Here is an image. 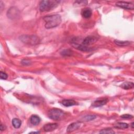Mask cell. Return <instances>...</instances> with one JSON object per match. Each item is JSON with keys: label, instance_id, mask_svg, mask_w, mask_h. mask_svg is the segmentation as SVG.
I'll list each match as a JSON object with an SVG mask.
<instances>
[{"label": "cell", "instance_id": "cell-21", "mask_svg": "<svg viewBox=\"0 0 134 134\" xmlns=\"http://www.w3.org/2000/svg\"><path fill=\"white\" fill-rule=\"evenodd\" d=\"M88 3V1H75L74 4L77 6H84L87 5Z\"/></svg>", "mask_w": 134, "mask_h": 134}, {"label": "cell", "instance_id": "cell-9", "mask_svg": "<svg viewBox=\"0 0 134 134\" xmlns=\"http://www.w3.org/2000/svg\"><path fill=\"white\" fill-rule=\"evenodd\" d=\"M72 46L73 47H74L75 48L79 49L80 50L83 51H91L93 50V48H91L89 47L83 45L82 44H80L78 43H76L75 42H73L72 43Z\"/></svg>", "mask_w": 134, "mask_h": 134}, {"label": "cell", "instance_id": "cell-27", "mask_svg": "<svg viewBox=\"0 0 134 134\" xmlns=\"http://www.w3.org/2000/svg\"><path fill=\"white\" fill-rule=\"evenodd\" d=\"M30 133H39V132L37 131V132H31Z\"/></svg>", "mask_w": 134, "mask_h": 134}, {"label": "cell", "instance_id": "cell-11", "mask_svg": "<svg viewBox=\"0 0 134 134\" xmlns=\"http://www.w3.org/2000/svg\"><path fill=\"white\" fill-rule=\"evenodd\" d=\"M107 101H108V99L106 98L99 99V100H96L93 103L92 106L94 107H100V106L105 105L107 103Z\"/></svg>", "mask_w": 134, "mask_h": 134}, {"label": "cell", "instance_id": "cell-13", "mask_svg": "<svg viewBox=\"0 0 134 134\" xmlns=\"http://www.w3.org/2000/svg\"><path fill=\"white\" fill-rule=\"evenodd\" d=\"M92 14V12L91 9H90V8H87L83 9L81 12L82 16L85 18H90Z\"/></svg>", "mask_w": 134, "mask_h": 134}, {"label": "cell", "instance_id": "cell-3", "mask_svg": "<svg viewBox=\"0 0 134 134\" xmlns=\"http://www.w3.org/2000/svg\"><path fill=\"white\" fill-rule=\"evenodd\" d=\"M19 39L24 43L31 45L37 44L40 42L39 37L34 35H21L19 37Z\"/></svg>", "mask_w": 134, "mask_h": 134}, {"label": "cell", "instance_id": "cell-6", "mask_svg": "<svg viewBox=\"0 0 134 134\" xmlns=\"http://www.w3.org/2000/svg\"><path fill=\"white\" fill-rule=\"evenodd\" d=\"M82 125V123L81 122H73L68 126L66 129V131L68 132H73L79 129L81 127Z\"/></svg>", "mask_w": 134, "mask_h": 134}, {"label": "cell", "instance_id": "cell-26", "mask_svg": "<svg viewBox=\"0 0 134 134\" xmlns=\"http://www.w3.org/2000/svg\"><path fill=\"white\" fill-rule=\"evenodd\" d=\"M131 128H133V122H132V123H131Z\"/></svg>", "mask_w": 134, "mask_h": 134}, {"label": "cell", "instance_id": "cell-5", "mask_svg": "<svg viewBox=\"0 0 134 134\" xmlns=\"http://www.w3.org/2000/svg\"><path fill=\"white\" fill-rule=\"evenodd\" d=\"M116 4L117 6L124 9L131 10L134 9V4L132 3L127 2H118Z\"/></svg>", "mask_w": 134, "mask_h": 134}, {"label": "cell", "instance_id": "cell-10", "mask_svg": "<svg viewBox=\"0 0 134 134\" xmlns=\"http://www.w3.org/2000/svg\"><path fill=\"white\" fill-rule=\"evenodd\" d=\"M58 127V124L57 123H49L43 126V130L45 132L52 131L57 129Z\"/></svg>", "mask_w": 134, "mask_h": 134}, {"label": "cell", "instance_id": "cell-7", "mask_svg": "<svg viewBox=\"0 0 134 134\" xmlns=\"http://www.w3.org/2000/svg\"><path fill=\"white\" fill-rule=\"evenodd\" d=\"M98 40V38L95 36H88L85 38L83 41L82 44L87 46L96 42Z\"/></svg>", "mask_w": 134, "mask_h": 134}, {"label": "cell", "instance_id": "cell-4", "mask_svg": "<svg viewBox=\"0 0 134 134\" xmlns=\"http://www.w3.org/2000/svg\"><path fill=\"white\" fill-rule=\"evenodd\" d=\"M48 117L54 120H58L61 119L64 116V113L60 109L52 108L51 109L48 113Z\"/></svg>", "mask_w": 134, "mask_h": 134}, {"label": "cell", "instance_id": "cell-24", "mask_svg": "<svg viewBox=\"0 0 134 134\" xmlns=\"http://www.w3.org/2000/svg\"><path fill=\"white\" fill-rule=\"evenodd\" d=\"M121 117L124 119H131L133 118V116L129 114H124L121 116Z\"/></svg>", "mask_w": 134, "mask_h": 134}, {"label": "cell", "instance_id": "cell-8", "mask_svg": "<svg viewBox=\"0 0 134 134\" xmlns=\"http://www.w3.org/2000/svg\"><path fill=\"white\" fill-rule=\"evenodd\" d=\"M18 14L19 12L18 9L16 8L13 7L10 8L7 11V15L8 17L11 19H14V18H16L18 16Z\"/></svg>", "mask_w": 134, "mask_h": 134}, {"label": "cell", "instance_id": "cell-14", "mask_svg": "<svg viewBox=\"0 0 134 134\" xmlns=\"http://www.w3.org/2000/svg\"><path fill=\"white\" fill-rule=\"evenodd\" d=\"M30 121L33 125H37L40 121V118L37 115H32L30 118Z\"/></svg>", "mask_w": 134, "mask_h": 134}, {"label": "cell", "instance_id": "cell-1", "mask_svg": "<svg viewBox=\"0 0 134 134\" xmlns=\"http://www.w3.org/2000/svg\"><path fill=\"white\" fill-rule=\"evenodd\" d=\"M43 19L45 22L44 26L47 29L55 27L59 25L61 22V17L59 14L44 16Z\"/></svg>", "mask_w": 134, "mask_h": 134}, {"label": "cell", "instance_id": "cell-20", "mask_svg": "<svg viewBox=\"0 0 134 134\" xmlns=\"http://www.w3.org/2000/svg\"><path fill=\"white\" fill-rule=\"evenodd\" d=\"M96 118V116L94 115H87L83 117V119L86 121H88L90 120H92Z\"/></svg>", "mask_w": 134, "mask_h": 134}, {"label": "cell", "instance_id": "cell-22", "mask_svg": "<svg viewBox=\"0 0 134 134\" xmlns=\"http://www.w3.org/2000/svg\"><path fill=\"white\" fill-rule=\"evenodd\" d=\"M100 133H115L114 131L110 128H106L103 129L99 132Z\"/></svg>", "mask_w": 134, "mask_h": 134}, {"label": "cell", "instance_id": "cell-12", "mask_svg": "<svg viewBox=\"0 0 134 134\" xmlns=\"http://www.w3.org/2000/svg\"><path fill=\"white\" fill-rule=\"evenodd\" d=\"M63 106L65 107H70L75 105L77 103L73 99H64L61 103Z\"/></svg>", "mask_w": 134, "mask_h": 134}, {"label": "cell", "instance_id": "cell-18", "mask_svg": "<svg viewBox=\"0 0 134 134\" xmlns=\"http://www.w3.org/2000/svg\"><path fill=\"white\" fill-rule=\"evenodd\" d=\"M115 127L118 129H126L128 127V125L126 123L118 122L116 125H115Z\"/></svg>", "mask_w": 134, "mask_h": 134}, {"label": "cell", "instance_id": "cell-25", "mask_svg": "<svg viewBox=\"0 0 134 134\" xmlns=\"http://www.w3.org/2000/svg\"><path fill=\"white\" fill-rule=\"evenodd\" d=\"M0 128H1V131H3V130H4L6 129V127L5 125H3L2 124H1V126H0Z\"/></svg>", "mask_w": 134, "mask_h": 134}, {"label": "cell", "instance_id": "cell-2", "mask_svg": "<svg viewBox=\"0 0 134 134\" xmlns=\"http://www.w3.org/2000/svg\"><path fill=\"white\" fill-rule=\"evenodd\" d=\"M59 2L58 1H42L39 4V10L40 12L50 10L57 7Z\"/></svg>", "mask_w": 134, "mask_h": 134}, {"label": "cell", "instance_id": "cell-15", "mask_svg": "<svg viewBox=\"0 0 134 134\" xmlns=\"http://www.w3.org/2000/svg\"><path fill=\"white\" fill-rule=\"evenodd\" d=\"M114 43L119 46H126L130 44L131 42L129 41H121L119 40H115Z\"/></svg>", "mask_w": 134, "mask_h": 134}, {"label": "cell", "instance_id": "cell-23", "mask_svg": "<svg viewBox=\"0 0 134 134\" xmlns=\"http://www.w3.org/2000/svg\"><path fill=\"white\" fill-rule=\"evenodd\" d=\"M0 77L2 80H6V79H7L8 75L6 73H5L4 72H2V71H1V72H0Z\"/></svg>", "mask_w": 134, "mask_h": 134}, {"label": "cell", "instance_id": "cell-16", "mask_svg": "<svg viewBox=\"0 0 134 134\" xmlns=\"http://www.w3.org/2000/svg\"><path fill=\"white\" fill-rule=\"evenodd\" d=\"M121 87L125 90H129L133 88V83L130 82H126L121 85Z\"/></svg>", "mask_w": 134, "mask_h": 134}, {"label": "cell", "instance_id": "cell-17", "mask_svg": "<svg viewBox=\"0 0 134 134\" xmlns=\"http://www.w3.org/2000/svg\"><path fill=\"white\" fill-rule=\"evenodd\" d=\"M12 124L15 128H19L21 125V121L18 118H14L12 120Z\"/></svg>", "mask_w": 134, "mask_h": 134}, {"label": "cell", "instance_id": "cell-19", "mask_svg": "<svg viewBox=\"0 0 134 134\" xmlns=\"http://www.w3.org/2000/svg\"><path fill=\"white\" fill-rule=\"evenodd\" d=\"M72 53H73L72 51L69 49L63 50L61 52V55L63 56H71L72 54Z\"/></svg>", "mask_w": 134, "mask_h": 134}]
</instances>
